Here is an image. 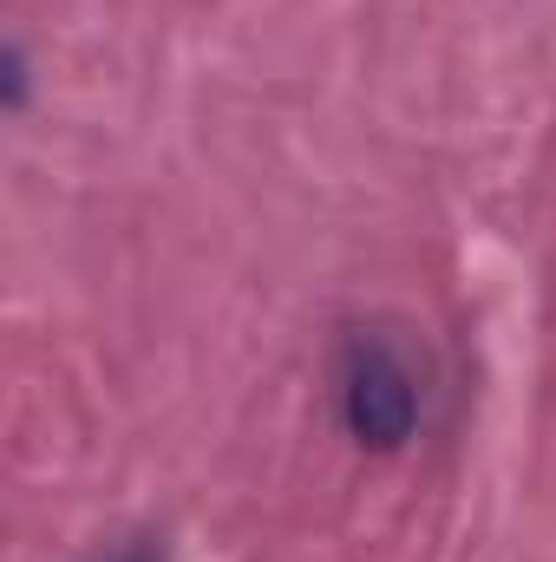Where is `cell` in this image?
<instances>
[{
	"label": "cell",
	"mask_w": 556,
	"mask_h": 562,
	"mask_svg": "<svg viewBox=\"0 0 556 562\" xmlns=\"http://www.w3.org/2000/svg\"><path fill=\"white\" fill-rule=\"evenodd\" d=\"M419 419V393L413 373L380 347V340H360L354 360H347V425L360 445L374 451H393Z\"/></svg>",
	"instance_id": "cell-1"
}]
</instances>
